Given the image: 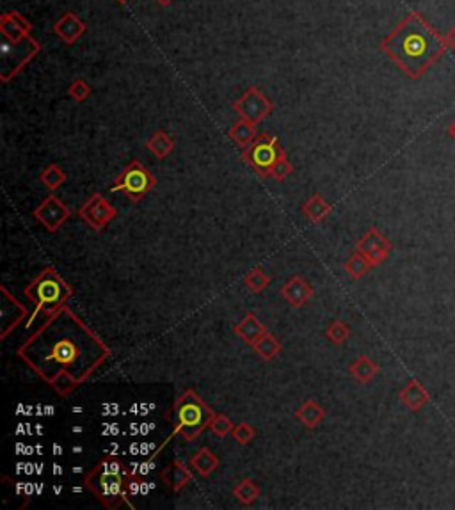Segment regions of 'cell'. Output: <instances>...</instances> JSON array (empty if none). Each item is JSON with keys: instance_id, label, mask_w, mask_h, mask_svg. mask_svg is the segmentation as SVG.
<instances>
[{"instance_id": "cell-1", "label": "cell", "mask_w": 455, "mask_h": 510, "mask_svg": "<svg viewBox=\"0 0 455 510\" xmlns=\"http://www.w3.org/2000/svg\"><path fill=\"white\" fill-rule=\"evenodd\" d=\"M16 355L59 397L66 398L105 363L110 348L72 310L64 308L18 347Z\"/></svg>"}, {"instance_id": "cell-2", "label": "cell", "mask_w": 455, "mask_h": 510, "mask_svg": "<svg viewBox=\"0 0 455 510\" xmlns=\"http://www.w3.org/2000/svg\"><path fill=\"white\" fill-rule=\"evenodd\" d=\"M380 50L411 80H418L440 61L448 46L444 36L413 11L380 41Z\"/></svg>"}, {"instance_id": "cell-3", "label": "cell", "mask_w": 455, "mask_h": 510, "mask_svg": "<svg viewBox=\"0 0 455 510\" xmlns=\"http://www.w3.org/2000/svg\"><path fill=\"white\" fill-rule=\"evenodd\" d=\"M132 476L116 455H105L84 478L86 488L105 509H117L128 503Z\"/></svg>"}, {"instance_id": "cell-4", "label": "cell", "mask_w": 455, "mask_h": 510, "mask_svg": "<svg viewBox=\"0 0 455 510\" xmlns=\"http://www.w3.org/2000/svg\"><path fill=\"white\" fill-rule=\"evenodd\" d=\"M212 416L214 411L205 404L203 398L194 389H187L173 407V416H171L173 431L167 436V441L178 434L185 441H194L205 429H208Z\"/></svg>"}, {"instance_id": "cell-5", "label": "cell", "mask_w": 455, "mask_h": 510, "mask_svg": "<svg viewBox=\"0 0 455 510\" xmlns=\"http://www.w3.org/2000/svg\"><path fill=\"white\" fill-rule=\"evenodd\" d=\"M23 294L36 306V313L52 317L66 308V301L72 297L73 290L52 267H46L36 280L30 281Z\"/></svg>"}, {"instance_id": "cell-6", "label": "cell", "mask_w": 455, "mask_h": 510, "mask_svg": "<svg viewBox=\"0 0 455 510\" xmlns=\"http://www.w3.org/2000/svg\"><path fill=\"white\" fill-rule=\"evenodd\" d=\"M155 185H157V180L151 174V171H148V167L143 166L139 160H132L117 174V178L110 185V192H123L128 200L137 203L148 192H151Z\"/></svg>"}, {"instance_id": "cell-7", "label": "cell", "mask_w": 455, "mask_h": 510, "mask_svg": "<svg viewBox=\"0 0 455 510\" xmlns=\"http://www.w3.org/2000/svg\"><path fill=\"white\" fill-rule=\"evenodd\" d=\"M283 153H285V150L279 144L278 137L271 136V133H259L255 139V143L245 148V152L242 153V159L255 169L258 176L269 178L272 167H274V164L278 162Z\"/></svg>"}, {"instance_id": "cell-8", "label": "cell", "mask_w": 455, "mask_h": 510, "mask_svg": "<svg viewBox=\"0 0 455 510\" xmlns=\"http://www.w3.org/2000/svg\"><path fill=\"white\" fill-rule=\"evenodd\" d=\"M4 57H2V72H0V80L4 84H8L9 80L15 79L27 65H29L32 59H34L36 53L41 50V45L36 41L34 38L27 36L25 39L16 43H8L4 41Z\"/></svg>"}, {"instance_id": "cell-9", "label": "cell", "mask_w": 455, "mask_h": 510, "mask_svg": "<svg viewBox=\"0 0 455 510\" xmlns=\"http://www.w3.org/2000/svg\"><path fill=\"white\" fill-rule=\"evenodd\" d=\"M233 110L238 114V117L252 123V125H258L259 122H264L271 116L272 110H274V103L262 93V89L252 86L241 98L235 100Z\"/></svg>"}, {"instance_id": "cell-10", "label": "cell", "mask_w": 455, "mask_h": 510, "mask_svg": "<svg viewBox=\"0 0 455 510\" xmlns=\"http://www.w3.org/2000/svg\"><path fill=\"white\" fill-rule=\"evenodd\" d=\"M117 210L102 196V194H93L82 207L79 208V217L94 231H100L116 217Z\"/></svg>"}, {"instance_id": "cell-11", "label": "cell", "mask_w": 455, "mask_h": 510, "mask_svg": "<svg viewBox=\"0 0 455 510\" xmlns=\"http://www.w3.org/2000/svg\"><path fill=\"white\" fill-rule=\"evenodd\" d=\"M32 216H34V219L38 221L39 224H43V228H45L46 231L56 233V231L70 219V210L59 197L50 194V196H46L45 200L34 208Z\"/></svg>"}, {"instance_id": "cell-12", "label": "cell", "mask_w": 455, "mask_h": 510, "mask_svg": "<svg viewBox=\"0 0 455 510\" xmlns=\"http://www.w3.org/2000/svg\"><path fill=\"white\" fill-rule=\"evenodd\" d=\"M393 249V242L384 237L377 228H370L357 242L356 251L363 254L372 263V267H379Z\"/></svg>"}, {"instance_id": "cell-13", "label": "cell", "mask_w": 455, "mask_h": 510, "mask_svg": "<svg viewBox=\"0 0 455 510\" xmlns=\"http://www.w3.org/2000/svg\"><path fill=\"white\" fill-rule=\"evenodd\" d=\"M0 292L4 295L2 299V308H0V322H2V329H0V338L4 340L8 338V334L11 333L13 329L20 324L23 317L27 315V310L22 306V304L9 294V290L6 287H0Z\"/></svg>"}, {"instance_id": "cell-14", "label": "cell", "mask_w": 455, "mask_h": 510, "mask_svg": "<svg viewBox=\"0 0 455 510\" xmlns=\"http://www.w3.org/2000/svg\"><path fill=\"white\" fill-rule=\"evenodd\" d=\"M30 31H32V23L25 16L20 15L18 11L4 13L0 18V32H2L4 41H22L27 36H30Z\"/></svg>"}, {"instance_id": "cell-15", "label": "cell", "mask_w": 455, "mask_h": 510, "mask_svg": "<svg viewBox=\"0 0 455 510\" xmlns=\"http://www.w3.org/2000/svg\"><path fill=\"white\" fill-rule=\"evenodd\" d=\"M87 27L82 20L77 16V13L68 11L64 13L53 25V34L64 43V45H75L84 34H86Z\"/></svg>"}, {"instance_id": "cell-16", "label": "cell", "mask_w": 455, "mask_h": 510, "mask_svg": "<svg viewBox=\"0 0 455 510\" xmlns=\"http://www.w3.org/2000/svg\"><path fill=\"white\" fill-rule=\"evenodd\" d=\"M279 295L285 299L290 306L301 308L308 303L313 295V288L305 277L301 276H292L279 290Z\"/></svg>"}, {"instance_id": "cell-17", "label": "cell", "mask_w": 455, "mask_h": 510, "mask_svg": "<svg viewBox=\"0 0 455 510\" xmlns=\"http://www.w3.org/2000/svg\"><path fill=\"white\" fill-rule=\"evenodd\" d=\"M399 398L402 405H406L411 412H420L421 409L429 404L430 395L425 389V386L421 384L420 381H416V379H413V381H409L400 389Z\"/></svg>"}, {"instance_id": "cell-18", "label": "cell", "mask_w": 455, "mask_h": 510, "mask_svg": "<svg viewBox=\"0 0 455 510\" xmlns=\"http://www.w3.org/2000/svg\"><path fill=\"white\" fill-rule=\"evenodd\" d=\"M160 478L162 482L167 485L171 492H178L188 485L194 480V475H192L191 469L184 464L181 461H173L169 466H167L164 471L160 473Z\"/></svg>"}, {"instance_id": "cell-19", "label": "cell", "mask_w": 455, "mask_h": 510, "mask_svg": "<svg viewBox=\"0 0 455 510\" xmlns=\"http://www.w3.org/2000/svg\"><path fill=\"white\" fill-rule=\"evenodd\" d=\"M233 331L238 338H242L245 344L251 345L252 347V345H255L259 338L267 333V327H265V325L262 324L258 318H256L255 313H248L244 318H242L241 324L235 325Z\"/></svg>"}, {"instance_id": "cell-20", "label": "cell", "mask_w": 455, "mask_h": 510, "mask_svg": "<svg viewBox=\"0 0 455 510\" xmlns=\"http://www.w3.org/2000/svg\"><path fill=\"white\" fill-rule=\"evenodd\" d=\"M331 210L333 207L326 201V197H323L322 194H313V196L308 197L301 207V212L305 214L306 219L312 221V223L315 224L322 223V221L331 214Z\"/></svg>"}, {"instance_id": "cell-21", "label": "cell", "mask_w": 455, "mask_h": 510, "mask_svg": "<svg viewBox=\"0 0 455 510\" xmlns=\"http://www.w3.org/2000/svg\"><path fill=\"white\" fill-rule=\"evenodd\" d=\"M349 372L352 375V379H356L359 384H369V382H372L379 375L380 368L369 355H359L356 361L350 363Z\"/></svg>"}, {"instance_id": "cell-22", "label": "cell", "mask_w": 455, "mask_h": 510, "mask_svg": "<svg viewBox=\"0 0 455 510\" xmlns=\"http://www.w3.org/2000/svg\"><path fill=\"white\" fill-rule=\"evenodd\" d=\"M191 466L192 469H196L198 475L207 478V476H210L212 473L217 471L219 466H221V461H219V457L210 448L203 446V448L198 450L196 454L191 457Z\"/></svg>"}, {"instance_id": "cell-23", "label": "cell", "mask_w": 455, "mask_h": 510, "mask_svg": "<svg viewBox=\"0 0 455 510\" xmlns=\"http://www.w3.org/2000/svg\"><path fill=\"white\" fill-rule=\"evenodd\" d=\"M323 418H326V411H323V409L320 407L319 402L315 400H306L305 404L295 411V419H297L299 424H301L305 429L319 427V425L323 421Z\"/></svg>"}, {"instance_id": "cell-24", "label": "cell", "mask_w": 455, "mask_h": 510, "mask_svg": "<svg viewBox=\"0 0 455 510\" xmlns=\"http://www.w3.org/2000/svg\"><path fill=\"white\" fill-rule=\"evenodd\" d=\"M146 150L153 153L157 159H166L173 153L174 150V139L164 130H158L155 132L150 139L146 140Z\"/></svg>"}, {"instance_id": "cell-25", "label": "cell", "mask_w": 455, "mask_h": 510, "mask_svg": "<svg viewBox=\"0 0 455 510\" xmlns=\"http://www.w3.org/2000/svg\"><path fill=\"white\" fill-rule=\"evenodd\" d=\"M228 136H230V139L241 148L251 146V144L255 143L256 137H258L256 136L255 125L249 122H245V119H242V117L238 119L237 123H235L233 126H231L230 132H228Z\"/></svg>"}, {"instance_id": "cell-26", "label": "cell", "mask_w": 455, "mask_h": 510, "mask_svg": "<svg viewBox=\"0 0 455 510\" xmlns=\"http://www.w3.org/2000/svg\"><path fill=\"white\" fill-rule=\"evenodd\" d=\"M233 496L238 503L249 506L259 498V488L252 478H242L233 488Z\"/></svg>"}, {"instance_id": "cell-27", "label": "cell", "mask_w": 455, "mask_h": 510, "mask_svg": "<svg viewBox=\"0 0 455 510\" xmlns=\"http://www.w3.org/2000/svg\"><path fill=\"white\" fill-rule=\"evenodd\" d=\"M252 348H255L256 354L264 359V361H272V359L281 352V344L276 340L274 334H271L267 331L264 336L259 338V340L252 345Z\"/></svg>"}, {"instance_id": "cell-28", "label": "cell", "mask_w": 455, "mask_h": 510, "mask_svg": "<svg viewBox=\"0 0 455 510\" xmlns=\"http://www.w3.org/2000/svg\"><path fill=\"white\" fill-rule=\"evenodd\" d=\"M343 267H345L347 274H349L352 280H361L363 276H366V274H369L370 270L373 268L372 263H370V261L366 260V258L363 256L359 251H354V253L350 254L349 260L345 261Z\"/></svg>"}, {"instance_id": "cell-29", "label": "cell", "mask_w": 455, "mask_h": 510, "mask_svg": "<svg viewBox=\"0 0 455 510\" xmlns=\"http://www.w3.org/2000/svg\"><path fill=\"white\" fill-rule=\"evenodd\" d=\"M39 180H41V183L49 190H57L64 182H66V173H64L63 167L57 166V164H49V166L43 169Z\"/></svg>"}, {"instance_id": "cell-30", "label": "cell", "mask_w": 455, "mask_h": 510, "mask_svg": "<svg viewBox=\"0 0 455 510\" xmlns=\"http://www.w3.org/2000/svg\"><path fill=\"white\" fill-rule=\"evenodd\" d=\"M244 283L252 294H259V292H264L265 288L271 285V277H269L262 268H252L251 273L245 274Z\"/></svg>"}, {"instance_id": "cell-31", "label": "cell", "mask_w": 455, "mask_h": 510, "mask_svg": "<svg viewBox=\"0 0 455 510\" xmlns=\"http://www.w3.org/2000/svg\"><path fill=\"white\" fill-rule=\"evenodd\" d=\"M235 425L231 424V419L228 416H224L222 412H214V416L208 421V431L212 434L219 436V438H226L228 434H231Z\"/></svg>"}, {"instance_id": "cell-32", "label": "cell", "mask_w": 455, "mask_h": 510, "mask_svg": "<svg viewBox=\"0 0 455 510\" xmlns=\"http://www.w3.org/2000/svg\"><path fill=\"white\" fill-rule=\"evenodd\" d=\"M326 336L331 340V344L342 345L350 338V327L345 324V322L333 320L331 324L328 325V329H326Z\"/></svg>"}, {"instance_id": "cell-33", "label": "cell", "mask_w": 455, "mask_h": 510, "mask_svg": "<svg viewBox=\"0 0 455 510\" xmlns=\"http://www.w3.org/2000/svg\"><path fill=\"white\" fill-rule=\"evenodd\" d=\"M68 96L72 100H75L77 103L86 102V100L91 96V86L84 79L73 80L72 86L68 87Z\"/></svg>"}, {"instance_id": "cell-34", "label": "cell", "mask_w": 455, "mask_h": 510, "mask_svg": "<svg viewBox=\"0 0 455 510\" xmlns=\"http://www.w3.org/2000/svg\"><path fill=\"white\" fill-rule=\"evenodd\" d=\"M292 173H294V166L290 164L286 153H283V155L279 157L278 162L274 164V167H272L271 176L274 178V180H278V182H283V180H285V178H288Z\"/></svg>"}, {"instance_id": "cell-35", "label": "cell", "mask_w": 455, "mask_h": 510, "mask_svg": "<svg viewBox=\"0 0 455 510\" xmlns=\"http://www.w3.org/2000/svg\"><path fill=\"white\" fill-rule=\"evenodd\" d=\"M231 436H233L235 441H237L238 445H248V443H251L252 439H255L256 431L252 429V425L238 424L235 425L233 431H231Z\"/></svg>"}, {"instance_id": "cell-36", "label": "cell", "mask_w": 455, "mask_h": 510, "mask_svg": "<svg viewBox=\"0 0 455 510\" xmlns=\"http://www.w3.org/2000/svg\"><path fill=\"white\" fill-rule=\"evenodd\" d=\"M444 41H447V46L450 50H455V25L451 27L450 31L447 32V36H444Z\"/></svg>"}, {"instance_id": "cell-37", "label": "cell", "mask_w": 455, "mask_h": 510, "mask_svg": "<svg viewBox=\"0 0 455 510\" xmlns=\"http://www.w3.org/2000/svg\"><path fill=\"white\" fill-rule=\"evenodd\" d=\"M158 6H162V8H169L171 4H173L174 0H155Z\"/></svg>"}, {"instance_id": "cell-38", "label": "cell", "mask_w": 455, "mask_h": 510, "mask_svg": "<svg viewBox=\"0 0 455 510\" xmlns=\"http://www.w3.org/2000/svg\"><path fill=\"white\" fill-rule=\"evenodd\" d=\"M448 136L454 137V139H455V119H454V122H451V125L448 126Z\"/></svg>"}, {"instance_id": "cell-39", "label": "cell", "mask_w": 455, "mask_h": 510, "mask_svg": "<svg viewBox=\"0 0 455 510\" xmlns=\"http://www.w3.org/2000/svg\"><path fill=\"white\" fill-rule=\"evenodd\" d=\"M116 2H117V4L124 6V4H128V2H130V0H116Z\"/></svg>"}]
</instances>
